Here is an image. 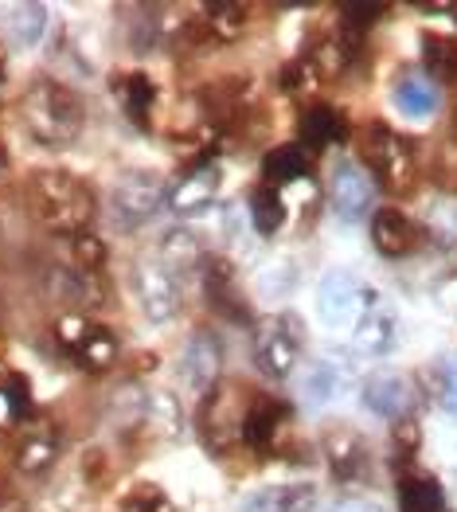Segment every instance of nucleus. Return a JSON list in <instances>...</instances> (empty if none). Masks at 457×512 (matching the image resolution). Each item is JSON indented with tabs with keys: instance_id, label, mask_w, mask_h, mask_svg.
<instances>
[{
	"instance_id": "nucleus-24",
	"label": "nucleus",
	"mask_w": 457,
	"mask_h": 512,
	"mask_svg": "<svg viewBox=\"0 0 457 512\" xmlns=\"http://www.w3.org/2000/svg\"><path fill=\"white\" fill-rule=\"evenodd\" d=\"M247 16H250L247 4H235V0H215V4H208V8H204V32H208L211 40L231 43V40H239V36H243Z\"/></svg>"
},
{
	"instance_id": "nucleus-12",
	"label": "nucleus",
	"mask_w": 457,
	"mask_h": 512,
	"mask_svg": "<svg viewBox=\"0 0 457 512\" xmlns=\"http://www.w3.org/2000/svg\"><path fill=\"white\" fill-rule=\"evenodd\" d=\"M290 427V407L282 399H270V395H258L247 403V419H243V442L250 450L266 454L282 442V434Z\"/></svg>"
},
{
	"instance_id": "nucleus-17",
	"label": "nucleus",
	"mask_w": 457,
	"mask_h": 512,
	"mask_svg": "<svg viewBox=\"0 0 457 512\" xmlns=\"http://www.w3.org/2000/svg\"><path fill=\"white\" fill-rule=\"evenodd\" d=\"M313 505H317V489L309 481H290L250 493L243 512H313Z\"/></svg>"
},
{
	"instance_id": "nucleus-6",
	"label": "nucleus",
	"mask_w": 457,
	"mask_h": 512,
	"mask_svg": "<svg viewBox=\"0 0 457 512\" xmlns=\"http://www.w3.org/2000/svg\"><path fill=\"white\" fill-rule=\"evenodd\" d=\"M168 192L157 172H129L110 192V223L118 231H137L165 208Z\"/></svg>"
},
{
	"instance_id": "nucleus-16",
	"label": "nucleus",
	"mask_w": 457,
	"mask_h": 512,
	"mask_svg": "<svg viewBox=\"0 0 457 512\" xmlns=\"http://www.w3.org/2000/svg\"><path fill=\"white\" fill-rule=\"evenodd\" d=\"M219 184H223L219 165H200V169H192L180 184H176V188H172L168 204H172V212L176 215L208 212L211 204H215V196H219Z\"/></svg>"
},
{
	"instance_id": "nucleus-32",
	"label": "nucleus",
	"mask_w": 457,
	"mask_h": 512,
	"mask_svg": "<svg viewBox=\"0 0 457 512\" xmlns=\"http://www.w3.org/2000/svg\"><path fill=\"white\" fill-rule=\"evenodd\" d=\"M0 395L8 399V411L16 415V419H28L32 415V384L20 376V372H0Z\"/></svg>"
},
{
	"instance_id": "nucleus-2",
	"label": "nucleus",
	"mask_w": 457,
	"mask_h": 512,
	"mask_svg": "<svg viewBox=\"0 0 457 512\" xmlns=\"http://www.w3.org/2000/svg\"><path fill=\"white\" fill-rule=\"evenodd\" d=\"M20 118L36 141L59 149L83 133L86 110L71 86L55 83V79H36L20 98Z\"/></svg>"
},
{
	"instance_id": "nucleus-7",
	"label": "nucleus",
	"mask_w": 457,
	"mask_h": 512,
	"mask_svg": "<svg viewBox=\"0 0 457 512\" xmlns=\"http://www.w3.org/2000/svg\"><path fill=\"white\" fill-rule=\"evenodd\" d=\"M55 337L86 372H106L118 360V337L86 313H63L55 321Z\"/></svg>"
},
{
	"instance_id": "nucleus-3",
	"label": "nucleus",
	"mask_w": 457,
	"mask_h": 512,
	"mask_svg": "<svg viewBox=\"0 0 457 512\" xmlns=\"http://www.w3.org/2000/svg\"><path fill=\"white\" fill-rule=\"evenodd\" d=\"M360 161L368 165L375 184L387 188V192H411L415 188V153L395 129H387L383 122L364 126V133H360Z\"/></svg>"
},
{
	"instance_id": "nucleus-1",
	"label": "nucleus",
	"mask_w": 457,
	"mask_h": 512,
	"mask_svg": "<svg viewBox=\"0 0 457 512\" xmlns=\"http://www.w3.org/2000/svg\"><path fill=\"white\" fill-rule=\"evenodd\" d=\"M28 208L47 231H59L71 239L79 231H90V223L98 215V200L79 176L47 169L28 180Z\"/></svg>"
},
{
	"instance_id": "nucleus-26",
	"label": "nucleus",
	"mask_w": 457,
	"mask_h": 512,
	"mask_svg": "<svg viewBox=\"0 0 457 512\" xmlns=\"http://www.w3.org/2000/svg\"><path fill=\"white\" fill-rule=\"evenodd\" d=\"M399 509L403 512H442L446 509V497H442V485L426 473H411L399 481Z\"/></svg>"
},
{
	"instance_id": "nucleus-33",
	"label": "nucleus",
	"mask_w": 457,
	"mask_h": 512,
	"mask_svg": "<svg viewBox=\"0 0 457 512\" xmlns=\"http://www.w3.org/2000/svg\"><path fill=\"white\" fill-rule=\"evenodd\" d=\"M125 512H172V501L165 497V489L161 485H133L129 489V497L122 501Z\"/></svg>"
},
{
	"instance_id": "nucleus-9",
	"label": "nucleus",
	"mask_w": 457,
	"mask_h": 512,
	"mask_svg": "<svg viewBox=\"0 0 457 512\" xmlns=\"http://www.w3.org/2000/svg\"><path fill=\"white\" fill-rule=\"evenodd\" d=\"M133 290H137V305L153 325H165L180 313V278L168 274L157 258L137 262L133 270Z\"/></svg>"
},
{
	"instance_id": "nucleus-15",
	"label": "nucleus",
	"mask_w": 457,
	"mask_h": 512,
	"mask_svg": "<svg viewBox=\"0 0 457 512\" xmlns=\"http://www.w3.org/2000/svg\"><path fill=\"white\" fill-rule=\"evenodd\" d=\"M364 403L368 411L379 419H407V407H411V384L399 376V372H387L379 368L364 380Z\"/></svg>"
},
{
	"instance_id": "nucleus-38",
	"label": "nucleus",
	"mask_w": 457,
	"mask_h": 512,
	"mask_svg": "<svg viewBox=\"0 0 457 512\" xmlns=\"http://www.w3.org/2000/svg\"><path fill=\"white\" fill-rule=\"evenodd\" d=\"M434 180L442 188L457 192V145H442L438 149V161H434Z\"/></svg>"
},
{
	"instance_id": "nucleus-25",
	"label": "nucleus",
	"mask_w": 457,
	"mask_h": 512,
	"mask_svg": "<svg viewBox=\"0 0 457 512\" xmlns=\"http://www.w3.org/2000/svg\"><path fill=\"white\" fill-rule=\"evenodd\" d=\"M55 458H59V434L51 427H40L32 430V434H24V442L16 450V470L43 473Z\"/></svg>"
},
{
	"instance_id": "nucleus-35",
	"label": "nucleus",
	"mask_w": 457,
	"mask_h": 512,
	"mask_svg": "<svg viewBox=\"0 0 457 512\" xmlns=\"http://www.w3.org/2000/svg\"><path fill=\"white\" fill-rule=\"evenodd\" d=\"M434 399H438V407H442L446 415L457 419V364L454 360H446V364L434 372Z\"/></svg>"
},
{
	"instance_id": "nucleus-14",
	"label": "nucleus",
	"mask_w": 457,
	"mask_h": 512,
	"mask_svg": "<svg viewBox=\"0 0 457 512\" xmlns=\"http://www.w3.org/2000/svg\"><path fill=\"white\" fill-rule=\"evenodd\" d=\"M352 341H356V352H364V356H387L399 344V321H395V313L375 298L368 305V313L352 325Z\"/></svg>"
},
{
	"instance_id": "nucleus-13",
	"label": "nucleus",
	"mask_w": 457,
	"mask_h": 512,
	"mask_svg": "<svg viewBox=\"0 0 457 512\" xmlns=\"http://www.w3.org/2000/svg\"><path fill=\"white\" fill-rule=\"evenodd\" d=\"M219 368H223V348L211 333H196L188 348H184V360H180V376L184 384L200 395H208L211 387L219 384Z\"/></svg>"
},
{
	"instance_id": "nucleus-37",
	"label": "nucleus",
	"mask_w": 457,
	"mask_h": 512,
	"mask_svg": "<svg viewBox=\"0 0 457 512\" xmlns=\"http://www.w3.org/2000/svg\"><path fill=\"white\" fill-rule=\"evenodd\" d=\"M391 454L399 466H411L418 454V423L415 419H399L395 423V438H391Z\"/></svg>"
},
{
	"instance_id": "nucleus-40",
	"label": "nucleus",
	"mask_w": 457,
	"mask_h": 512,
	"mask_svg": "<svg viewBox=\"0 0 457 512\" xmlns=\"http://www.w3.org/2000/svg\"><path fill=\"white\" fill-rule=\"evenodd\" d=\"M454 137H457V110H454Z\"/></svg>"
},
{
	"instance_id": "nucleus-20",
	"label": "nucleus",
	"mask_w": 457,
	"mask_h": 512,
	"mask_svg": "<svg viewBox=\"0 0 457 512\" xmlns=\"http://www.w3.org/2000/svg\"><path fill=\"white\" fill-rule=\"evenodd\" d=\"M391 98H395V106H399L407 118H430V114L438 110V90H434V83H430L426 75H418V71L399 75V79L391 83Z\"/></svg>"
},
{
	"instance_id": "nucleus-8",
	"label": "nucleus",
	"mask_w": 457,
	"mask_h": 512,
	"mask_svg": "<svg viewBox=\"0 0 457 512\" xmlns=\"http://www.w3.org/2000/svg\"><path fill=\"white\" fill-rule=\"evenodd\" d=\"M375 301V294L368 286H360L348 270H329L317 286V317L329 325V329H352L368 305Z\"/></svg>"
},
{
	"instance_id": "nucleus-28",
	"label": "nucleus",
	"mask_w": 457,
	"mask_h": 512,
	"mask_svg": "<svg viewBox=\"0 0 457 512\" xmlns=\"http://www.w3.org/2000/svg\"><path fill=\"white\" fill-rule=\"evenodd\" d=\"M118 94H122L125 114H129L137 126H149V110H153V102H157L153 79H149L145 71H129V75H122V83H118Z\"/></svg>"
},
{
	"instance_id": "nucleus-29",
	"label": "nucleus",
	"mask_w": 457,
	"mask_h": 512,
	"mask_svg": "<svg viewBox=\"0 0 457 512\" xmlns=\"http://www.w3.org/2000/svg\"><path fill=\"white\" fill-rule=\"evenodd\" d=\"M422 63L430 71V83H454L457 79V43L438 36V32H426L422 36Z\"/></svg>"
},
{
	"instance_id": "nucleus-5",
	"label": "nucleus",
	"mask_w": 457,
	"mask_h": 512,
	"mask_svg": "<svg viewBox=\"0 0 457 512\" xmlns=\"http://www.w3.org/2000/svg\"><path fill=\"white\" fill-rule=\"evenodd\" d=\"M239 399H243V387L231 384V380H219V384L204 395L196 427H200V442L208 446L211 454H227L231 446L243 442L247 403H239Z\"/></svg>"
},
{
	"instance_id": "nucleus-30",
	"label": "nucleus",
	"mask_w": 457,
	"mask_h": 512,
	"mask_svg": "<svg viewBox=\"0 0 457 512\" xmlns=\"http://www.w3.org/2000/svg\"><path fill=\"white\" fill-rule=\"evenodd\" d=\"M8 24H12L16 43L32 47V43H40L43 28H47V8H43V4H32V0L12 4V8H8Z\"/></svg>"
},
{
	"instance_id": "nucleus-21",
	"label": "nucleus",
	"mask_w": 457,
	"mask_h": 512,
	"mask_svg": "<svg viewBox=\"0 0 457 512\" xmlns=\"http://www.w3.org/2000/svg\"><path fill=\"white\" fill-rule=\"evenodd\" d=\"M204 258H208L204 243L192 231H184V227H172L161 239V266H165L168 274H192V270L204 266Z\"/></svg>"
},
{
	"instance_id": "nucleus-22",
	"label": "nucleus",
	"mask_w": 457,
	"mask_h": 512,
	"mask_svg": "<svg viewBox=\"0 0 457 512\" xmlns=\"http://www.w3.org/2000/svg\"><path fill=\"white\" fill-rule=\"evenodd\" d=\"M305 172H309V149H305L301 141H290V145L270 149V153H266V161H262V176H266V184H270V188H278V184H293V180H301Z\"/></svg>"
},
{
	"instance_id": "nucleus-23",
	"label": "nucleus",
	"mask_w": 457,
	"mask_h": 512,
	"mask_svg": "<svg viewBox=\"0 0 457 512\" xmlns=\"http://www.w3.org/2000/svg\"><path fill=\"white\" fill-rule=\"evenodd\" d=\"M344 122L333 106H309L305 118H301V145L313 153V149H329L333 141H344Z\"/></svg>"
},
{
	"instance_id": "nucleus-39",
	"label": "nucleus",
	"mask_w": 457,
	"mask_h": 512,
	"mask_svg": "<svg viewBox=\"0 0 457 512\" xmlns=\"http://www.w3.org/2000/svg\"><path fill=\"white\" fill-rule=\"evenodd\" d=\"M329 512H383L375 501H360V497H348V501H336Z\"/></svg>"
},
{
	"instance_id": "nucleus-18",
	"label": "nucleus",
	"mask_w": 457,
	"mask_h": 512,
	"mask_svg": "<svg viewBox=\"0 0 457 512\" xmlns=\"http://www.w3.org/2000/svg\"><path fill=\"white\" fill-rule=\"evenodd\" d=\"M344 384H348V368L340 360H333V356H317L309 364V372L301 376V399L317 411V407L333 403L336 395L344 391Z\"/></svg>"
},
{
	"instance_id": "nucleus-19",
	"label": "nucleus",
	"mask_w": 457,
	"mask_h": 512,
	"mask_svg": "<svg viewBox=\"0 0 457 512\" xmlns=\"http://www.w3.org/2000/svg\"><path fill=\"white\" fill-rule=\"evenodd\" d=\"M325 458H329V473L340 481H352L368 470V446L360 442V434L348 427L329 430L325 438Z\"/></svg>"
},
{
	"instance_id": "nucleus-31",
	"label": "nucleus",
	"mask_w": 457,
	"mask_h": 512,
	"mask_svg": "<svg viewBox=\"0 0 457 512\" xmlns=\"http://www.w3.org/2000/svg\"><path fill=\"white\" fill-rule=\"evenodd\" d=\"M67 243H71V262H75V270L98 274V270L106 266V243H102L94 231H79V235H71Z\"/></svg>"
},
{
	"instance_id": "nucleus-4",
	"label": "nucleus",
	"mask_w": 457,
	"mask_h": 512,
	"mask_svg": "<svg viewBox=\"0 0 457 512\" xmlns=\"http://www.w3.org/2000/svg\"><path fill=\"white\" fill-rule=\"evenodd\" d=\"M301 348H305V325L293 313H270L254 325V364L262 376L270 380H290L301 364Z\"/></svg>"
},
{
	"instance_id": "nucleus-11",
	"label": "nucleus",
	"mask_w": 457,
	"mask_h": 512,
	"mask_svg": "<svg viewBox=\"0 0 457 512\" xmlns=\"http://www.w3.org/2000/svg\"><path fill=\"white\" fill-rule=\"evenodd\" d=\"M372 243L383 258H407L422 251L426 231L407 212H399V208H379L372 215Z\"/></svg>"
},
{
	"instance_id": "nucleus-34",
	"label": "nucleus",
	"mask_w": 457,
	"mask_h": 512,
	"mask_svg": "<svg viewBox=\"0 0 457 512\" xmlns=\"http://www.w3.org/2000/svg\"><path fill=\"white\" fill-rule=\"evenodd\" d=\"M348 59H352V47L344 40H329L317 47V55H313L309 63H313L321 75H340V71L348 67Z\"/></svg>"
},
{
	"instance_id": "nucleus-10",
	"label": "nucleus",
	"mask_w": 457,
	"mask_h": 512,
	"mask_svg": "<svg viewBox=\"0 0 457 512\" xmlns=\"http://www.w3.org/2000/svg\"><path fill=\"white\" fill-rule=\"evenodd\" d=\"M329 196H333L336 215L348 219V223H356V219H364V212H372L375 184L360 165H352V161H336L333 176H329Z\"/></svg>"
},
{
	"instance_id": "nucleus-36",
	"label": "nucleus",
	"mask_w": 457,
	"mask_h": 512,
	"mask_svg": "<svg viewBox=\"0 0 457 512\" xmlns=\"http://www.w3.org/2000/svg\"><path fill=\"white\" fill-rule=\"evenodd\" d=\"M344 32L348 36H360V32H368L375 20H383L387 16V8L383 4H344Z\"/></svg>"
},
{
	"instance_id": "nucleus-27",
	"label": "nucleus",
	"mask_w": 457,
	"mask_h": 512,
	"mask_svg": "<svg viewBox=\"0 0 457 512\" xmlns=\"http://www.w3.org/2000/svg\"><path fill=\"white\" fill-rule=\"evenodd\" d=\"M250 223L258 235H278L282 223H286V200H282V188H270L262 184L254 196H250Z\"/></svg>"
}]
</instances>
